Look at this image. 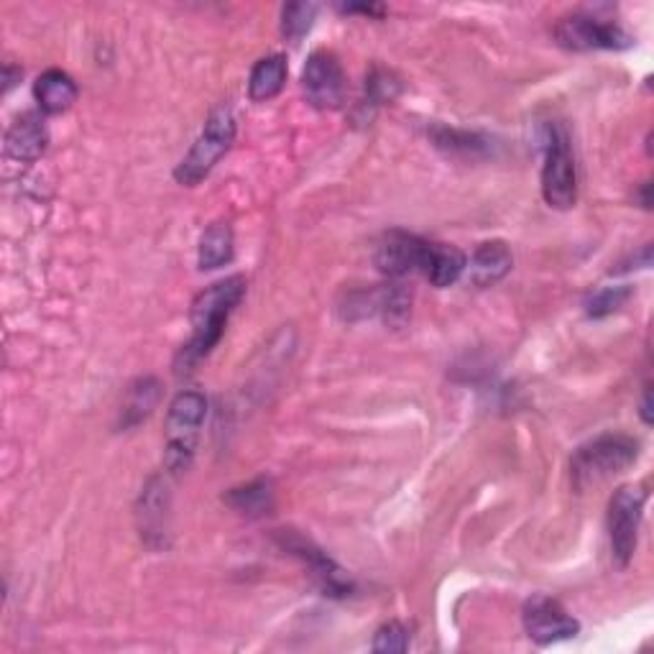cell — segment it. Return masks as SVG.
Masks as SVG:
<instances>
[{
	"label": "cell",
	"mask_w": 654,
	"mask_h": 654,
	"mask_svg": "<svg viewBox=\"0 0 654 654\" xmlns=\"http://www.w3.org/2000/svg\"><path fill=\"white\" fill-rule=\"evenodd\" d=\"M246 294V279L243 277H228L222 281H215L212 287H207L205 292L195 297L193 312H189V322H193V338L187 345H181L179 351V371L181 366H195L197 361H203L215 345L220 343L222 333H226L228 318L233 310L241 304Z\"/></svg>",
	"instance_id": "6da1fadb"
},
{
	"label": "cell",
	"mask_w": 654,
	"mask_h": 654,
	"mask_svg": "<svg viewBox=\"0 0 654 654\" xmlns=\"http://www.w3.org/2000/svg\"><path fill=\"white\" fill-rule=\"evenodd\" d=\"M640 458V443L626 435H601L581 445L570 463V476L578 491L609 481L611 476L624 474Z\"/></svg>",
	"instance_id": "7a4b0ae2"
},
{
	"label": "cell",
	"mask_w": 654,
	"mask_h": 654,
	"mask_svg": "<svg viewBox=\"0 0 654 654\" xmlns=\"http://www.w3.org/2000/svg\"><path fill=\"white\" fill-rule=\"evenodd\" d=\"M236 138V115L228 105H220L218 111H212L207 118L200 138L195 141V146L189 148V154L179 162L174 179L185 187H195L197 181H203L207 174L212 172L215 164L222 159V154L228 152L230 144Z\"/></svg>",
	"instance_id": "3957f363"
},
{
	"label": "cell",
	"mask_w": 654,
	"mask_h": 654,
	"mask_svg": "<svg viewBox=\"0 0 654 654\" xmlns=\"http://www.w3.org/2000/svg\"><path fill=\"white\" fill-rule=\"evenodd\" d=\"M207 414V399L200 392H181L174 396L167 414V448H164V466L172 474L185 470L193 463L197 437Z\"/></svg>",
	"instance_id": "277c9868"
},
{
	"label": "cell",
	"mask_w": 654,
	"mask_h": 654,
	"mask_svg": "<svg viewBox=\"0 0 654 654\" xmlns=\"http://www.w3.org/2000/svg\"><path fill=\"white\" fill-rule=\"evenodd\" d=\"M542 195L554 210H570L578 200V169L570 136L560 123L548 126V156L542 167Z\"/></svg>",
	"instance_id": "5b68a950"
},
{
	"label": "cell",
	"mask_w": 654,
	"mask_h": 654,
	"mask_svg": "<svg viewBox=\"0 0 654 654\" xmlns=\"http://www.w3.org/2000/svg\"><path fill=\"white\" fill-rule=\"evenodd\" d=\"M647 491L640 486H621L609 504V540L616 565L626 568L634 558Z\"/></svg>",
	"instance_id": "8992f818"
},
{
	"label": "cell",
	"mask_w": 654,
	"mask_h": 654,
	"mask_svg": "<svg viewBox=\"0 0 654 654\" xmlns=\"http://www.w3.org/2000/svg\"><path fill=\"white\" fill-rule=\"evenodd\" d=\"M433 243L407 230H388L376 246V267L388 279H404L422 271L425 274L427 256Z\"/></svg>",
	"instance_id": "52a82bcc"
},
{
	"label": "cell",
	"mask_w": 654,
	"mask_h": 654,
	"mask_svg": "<svg viewBox=\"0 0 654 654\" xmlns=\"http://www.w3.org/2000/svg\"><path fill=\"white\" fill-rule=\"evenodd\" d=\"M554 37L565 49L575 52H591V49H629L632 37L616 23L601 21L588 13H573L562 19L554 29Z\"/></svg>",
	"instance_id": "ba28073f"
},
{
	"label": "cell",
	"mask_w": 654,
	"mask_h": 654,
	"mask_svg": "<svg viewBox=\"0 0 654 654\" xmlns=\"http://www.w3.org/2000/svg\"><path fill=\"white\" fill-rule=\"evenodd\" d=\"M302 90L320 111H333L345 97V74L341 62L328 52H314L302 70Z\"/></svg>",
	"instance_id": "9c48e42d"
},
{
	"label": "cell",
	"mask_w": 654,
	"mask_h": 654,
	"mask_svg": "<svg viewBox=\"0 0 654 654\" xmlns=\"http://www.w3.org/2000/svg\"><path fill=\"white\" fill-rule=\"evenodd\" d=\"M525 629L529 640L537 644H554L562 640H573L581 632V624L548 595H534L525 606Z\"/></svg>",
	"instance_id": "30bf717a"
},
{
	"label": "cell",
	"mask_w": 654,
	"mask_h": 654,
	"mask_svg": "<svg viewBox=\"0 0 654 654\" xmlns=\"http://www.w3.org/2000/svg\"><path fill=\"white\" fill-rule=\"evenodd\" d=\"M284 548L289 552H294L297 558H302L304 562H308L314 578H318V583L322 585V591H325L328 595H347L353 591L351 578H347L343 570L328 558L325 552L312 548V544L304 542L302 537H294V540H289V542L284 540Z\"/></svg>",
	"instance_id": "8fae6325"
},
{
	"label": "cell",
	"mask_w": 654,
	"mask_h": 654,
	"mask_svg": "<svg viewBox=\"0 0 654 654\" xmlns=\"http://www.w3.org/2000/svg\"><path fill=\"white\" fill-rule=\"evenodd\" d=\"M46 128L37 113H23L19 121L8 128L6 152L19 162H34L46 148Z\"/></svg>",
	"instance_id": "7c38bea8"
},
{
	"label": "cell",
	"mask_w": 654,
	"mask_h": 654,
	"mask_svg": "<svg viewBox=\"0 0 654 654\" xmlns=\"http://www.w3.org/2000/svg\"><path fill=\"white\" fill-rule=\"evenodd\" d=\"M511 251L504 241H488L476 248L474 259H470V281L476 287H491L501 281L511 271Z\"/></svg>",
	"instance_id": "4fadbf2b"
},
{
	"label": "cell",
	"mask_w": 654,
	"mask_h": 654,
	"mask_svg": "<svg viewBox=\"0 0 654 654\" xmlns=\"http://www.w3.org/2000/svg\"><path fill=\"white\" fill-rule=\"evenodd\" d=\"M34 95L41 111L49 115H56L68 111V107L77 101V85H74V80L68 72L46 70L37 80Z\"/></svg>",
	"instance_id": "5bb4252c"
},
{
	"label": "cell",
	"mask_w": 654,
	"mask_h": 654,
	"mask_svg": "<svg viewBox=\"0 0 654 654\" xmlns=\"http://www.w3.org/2000/svg\"><path fill=\"white\" fill-rule=\"evenodd\" d=\"M287 82V60L281 54L263 56V60L256 62L251 70V77H248V95L256 103H267L271 97L281 93Z\"/></svg>",
	"instance_id": "9a60e30c"
},
{
	"label": "cell",
	"mask_w": 654,
	"mask_h": 654,
	"mask_svg": "<svg viewBox=\"0 0 654 654\" xmlns=\"http://www.w3.org/2000/svg\"><path fill=\"white\" fill-rule=\"evenodd\" d=\"M468 261L463 251H458L455 246H445V243H433L427 256V267H425V277L429 279L433 287H450L460 279L463 271H466Z\"/></svg>",
	"instance_id": "2e32d148"
},
{
	"label": "cell",
	"mask_w": 654,
	"mask_h": 654,
	"mask_svg": "<svg viewBox=\"0 0 654 654\" xmlns=\"http://www.w3.org/2000/svg\"><path fill=\"white\" fill-rule=\"evenodd\" d=\"M226 504L230 509H236L238 515L246 517H261L274 507V488L267 478H256V481L230 488L226 494Z\"/></svg>",
	"instance_id": "e0dca14e"
},
{
	"label": "cell",
	"mask_w": 654,
	"mask_h": 654,
	"mask_svg": "<svg viewBox=\"0 0 654 654\" xmlns=\"http://www.w3.org/2000/svg\"><path fill=\"white\" fill-rule=\"evenodd\" d=\"M230 259H233V230H230L228 222H215L200 238L197 263H200L203 271H210L220 269Z\"/></svg>",
	"instance_id": "ac0fdd59"
},
{
	"label": "cell",
	"mask_w": 654,
	"mask_h": 654,
	"mask_svg": "<svg viewBox=\"0 0 654 654\" xmlns=\"http://www.w3.org/2000/svg\"><path fill=\"white\" fill-rule=\"evenodd\" d=\"M435 144L445 148L448 154H463V156L484 154L488 148V141L484 136L468 134V131H455V128H437Z\"/></svg>",
	"instance_id": "d6986e66"
},
{
	"label": "cell",
	"mask_w": 654,
	"mask_h": 654,
	"mask_svg": "<svg viewBox=\"0 0 654 654\" xmlns=\"http://www.w3.org/2000/svg\"><path fill=\"white\" fill-rule=\"evenodd\" d=\"M314 15H318V6L314 3H292L281 11V34H284L292 44H300L302 37L312 29Z\"/></svg>",
	"instance_id": "ffe728a7"
},
{
	"label": "cell",
	"mask_w": 654,
	"mask_h": 654,
	"mask_svg": "<svg viewBox=\"0 0 654 654\" xmlns=\"http://www.w3.org/2000/svg\"><path fill=\"white\" fill-rule=\"evenodd\" d=\"M156 399H159V384H156L154 378H141L134 386V392H131V402L126 412H123L128 417L126 425H136V422L144 419L146 414L152 412Z\"/></svg>",
	"instance_id": "44dd1931"
},
{
	"label": "cell",
	"mask_w": 654,
	"mask_h": 654,
	"mask_svg": "<svg viewBox=\"0 0 654 654\" xmlns=\"http://www.w3.org/2000/svg\"><path fill=\"white\" fill-rule=\"evenodd\" d=\"M629 297H632V289L629 287L601 289L599 294H593L591 300H588V314H591V318H606V314L616 312Z\"/></svg>",
	"instance_id": "7402d4cb"
},
{
	"label": "cell",
	"mask_w": 654,
	"mask_h": 654,
	"mask_svg": "<svg viewBox=\"0 0 654 654\" xmlns=\"http://www.w3.org/2000/svg\"><path fill=\"white\" fill-rule=\"evenodd\" d=\"M409 650V632L407 626H402L399 621L384 624L376 632L374 652H407Z\"/></svg>",
	"instance_id": "603a6c76"
},
{
	"label": "cell",
	"mask_w": 654,
	"mask_h": 654,
	"mask_svg": "<svg viewBox=\"0 0 654 654\" xmlns=\"http://www.w3.org/2000/svg\"><path fill=\"white\" fill-rule=\"evenodd\" d=\"M345 13H366V15H381L384 8L381 6H343Z\"/></svg>",
	"instance_id": "cb8c5ba5"
},
{
	"label": "cell",
	"mask_w": 654,
	"mask_h": 654,
	"mask_svg": "<svg viewBox=\"0 0 654 654\" xmlns=\"http://www.w3.org/2000/svg\"><path fill=\"white\" fill-rule=\"evenodd\" d=\"M642 419L652 425V394H650V386L644 388V399H642Z\"/></svg>",
	"instance_id": "d4e9b609"
}]
</instances>
